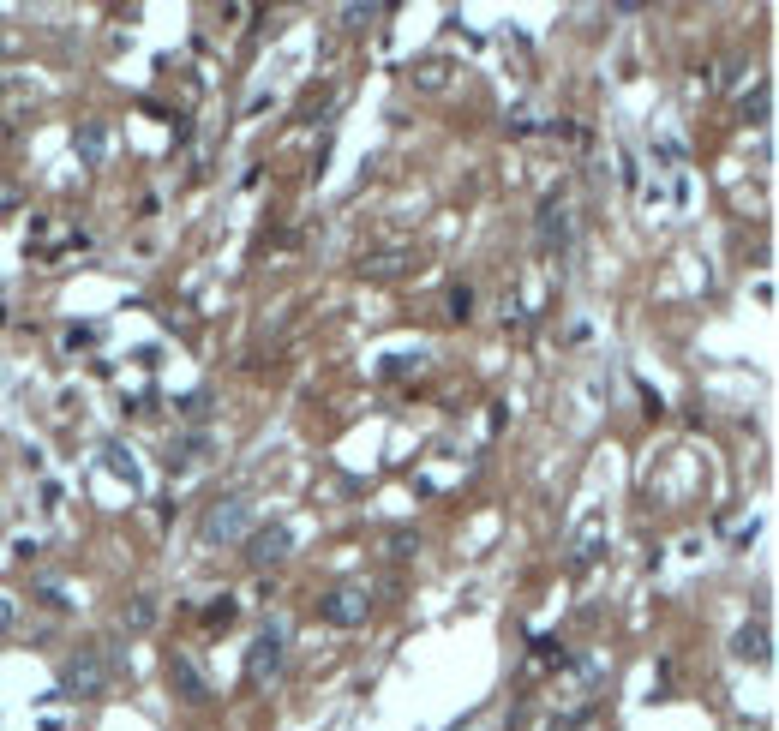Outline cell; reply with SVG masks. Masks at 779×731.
<instances>
[{
    "mask_svg": "<svg viewBox=\"0 0 779 731\" xmlns=\"http://www.w3.org/2000/svg\"><path fill=\"white\" fill-rule=\"evenodd\" d=\"M234 618H240V606H234V600H228V594H222V600H216V606H204V624H210V630H228V624H234Z\"/></svg>",
    "mask_w": 779,
    "mask_h": 731,
    "instance_id": "ac0fdd59",
    "label": "cell"
},
{
    "mask_svg": "<svg viewBox=\"0 0 779 731\" xmlns=\"http://www.w3.org/2000/svg\"><path fill=\"white\" fill-rule=\"evenodd\" d=\"M54 684H60V696H84V702H96V696H108V684H114V672H108V660L84 642L78 654H66L60 660V672H54Z\"/></svg>",
    "mask_w": 779,
    "mask_h": 731,
    "instance_id": "7a4b0ae2",
    "label": "cell"
},
{
    "mask_svg": "<svg viewBox=\"0 0 779 731\" xmlns=\"http://www.w3.org/2000/svg\"><path fill=\"white\" fill-rule=\"evenodd\" d=\"M12 618H18V606H12V594H0V636L12 630Z\"/></svg>",
    "mask_w": 779,
    "mask_h": 731,
    "instance_id": "7402d4cb",
    "label": "cell"
},
{
    "mask_svg": "<svg viewBox=\"0 0 779 731\" xmlns=\"http://www.w3.org/2000/svg\"><path fill=\"white\" fill-rule=\"evenodd\" d=\"M168 684H174V696H186V702H210V684L198 678V666H192L186 654H168Z\"/></svg>",
    "mask_w": 779,
    "mask_h": 731,
    "instance_id": "8fae6325",
    "label": "cell"
},
{
    "mask_svg": "<svg viewBox=\"0 0 779 731\" xmlns=\"http://www.w3.org/2000/svg\"><path fill=\"white\" fill-rule=\"evenodd\" d=\"M390 552H396V558H414V552H420V540H414V534H396V540H390Z\"/></svg>",
    "mask_w": 779,
    "mask_h": 731,
    "instance_id": "44dd1931",
    "label": "cell"
},
{
    "mask_svg": "<svg viewBox=\"0 0 779 731\" xmlns=\"http://www.w3.org/2000/svg\"><path fill=\"white\" fill-rule=\"evenodd\" d=\"M534 240H540V252L546 258H570V210H564V198L558 192H546L540 198V216H534Z\"/></svg>",
    "mask_w": 779,
    "mask_h": 731,
    "instance_id": "277c9868",
    "label": "cell"
},
{
    "mask_svg": "<svg viewBox=\"0 0 779 731\" xmlns=\"http://www.w3.org/2000/svg\"><path fill=\"white\" fill-rule=\"evenodd\" d=\"M354 270H360L366 282H396V276L414 270V246H372V252H360Z\"/></svg>",
    "mask_w": 779,
    "mask_h": 731,
    "instance_id": "52a82bcc",
    "label": "cell"
},
{
    "mask_svg": "<svg viewBox=\"0 0 779 731\" xmlns=\"http://www.w3.org/2000/svg\"><path fill=\"white\" fill-rule=\"evenodd\" d=\"M288 552H294V528H288V522H258V528L246 534V564H252V570H276Z\"/></svg>",
    "mask_w": 779,
    "mask_h": 731,
    "instance_id": "5b68a950",
    "label": "cell"
},
{
    "mask_svg": "<svg viewBox=\"0 0 779 731\" xmlns=\"http://www.w3.org/2000/svg\"><path fill=\"white\" fill-rule=\"evenodd\" d=\"M600 546H606V522H588V528H582V540H576V552H570V570L582 576V570L600 558Z\"/></svg>",
    "mask_w": 779,
    "mask_h": 731,
    "instance_id": "5bb4252c",
    "label": "cell"
},
{
    "mask_svg": "<svg viewBox=\"0 0 779 731\" xmlns=\"http://www.w3.org/2000/svg\"><path fill=\"white\" fill-rule=\"evenodd\" d=\"M0 210H18V186H0Z\"/></svg>",
    "mask_w": 779,
    "mask_h": 731,
    "instance_id": "603a6c76",
    "label": "cell"
},
{
    "mask_svg": "<svg viewBox=\"0 0 779 731\" xmlns=\"http://www.w3.org/2000/svg\"><path fill=\"white\" fill-rule=\"evenodd\" d=\"M414 84H420V90H444V84H450V60H420V66H414Z\"/></svg>",
    "mask_w": 779,
    "mask_h": 731,
    "instance_id": "2e32d148",
    "label": "cell"
},
{
    "mask_svg": "<svg viewBox=\"0 0 779 731\" xmlns=\"http://www.w3.org/2000/svg\"><path fill=\"white\" fill-rule=\"evenodd\" d=\"M738 114H744V120H750V126H762V120H768V114H774V90H768V78H762V84H756V90H750V96H744V108H738Z\"/></svg>",
    "mask_w": 779,
    "mask_h": 731,
    "instance_id": "9a60e30c",
    "label": "cell"
},
{
    "mask_svg": "<svg viewBox=\"0 0 779 731\" xmlns=\"http://www.w3.org/2000/svg\"><path fill=\"white\" fill-rule=\"evenodd\" d=\"M366 612H372V594H366V588H330V594L318 600V618L336 624V630H360Z\"/></svg>",
    "mask_w": 779,
    "mask_h": 731,
    "instance_id": "8992f818",
    "label": "cell"
},
{
    "mask_svg": "<svg viewBox=\"0 0 779 731\" xmlns=\"http://www.w3.org/2000/svg\"><path fill=\"white\" fill-rule=\"evenodd\" d=\"M180 414H186V420H204V414H210V390H192V396L180 402Z\"/></svg>",
    "mask_w": 779,
    "mask_h": 731,
    "instance_id": "d6986e66",
    "label": "cell"
},
{
    "mask_svg": "<svg viewBox=\"0 0 779 731\" xmlns=\"http://www.w3.org/2000/svg\"><path fill=\"white\" fill-rule=\"evenodd\" d=\"M282 660H288V630L282 624H264L258 636H252V648H246V690H264L276 672H282Z\"/></svg>",
    "mask_w": 779,
    "mask_h": 731,
    "instance_id": "3957f363",
    "label": "cell"
},
{
    "mask_svg": "<svg viewBox=\"0 0 779 731\" xmlns=\"http://www.w3.org/2000/svg\"><path fill=\"white\" fill-rule=\"evenodd\" d=\"M732 654H738L744 666H768V660H774V630H768L762 618H756V624H744V630L732 636Z\"/></svg>",
    "mask_w": 779,
    "mask_h": 731,
    "instance_id": "30bf717a",
    "label": "cell"
},
{
    "mask_svg": "<svg viewBox=\"0 0 779 731\" xmlns=\"http://www.w3.org/2000/svg\"><path fill=\"white\" fill-rule=\"evenodd\" d=\"M246 534H252V498L246 492H228V498L204 504V516H198V540L204 546H234Z\"/></svg>",
    "mask_w": 779,
    "mask_h": 731,
    "instance_id": "6da1fadb",
    "label": "cell"
},
{
    "mask_svg": "<svg viewBox=\"0 0 779 731\" xmlns=\"http://www.w3.org/2000/svg\"><path fill=\"white\" fill-rule=\"evenodd\" d=\"M102 468H108V474H120V480H126L132 492L144 486V474H138V456H132V450H126L120 438H108V444H102Z\"/></svg>",
    "mask_w": 779,
    "mask_h": 731,
    "instance_id": "4fadbf2b",
    "label": "cell"
},
{
    "mask_svg": "<svg viewBox=\"0 0 779 731\" xmlns=\"http://www.w3.org/2000/svg\"><path fill=\"white\" fill-rule=\"evenodd\" d=\"M210 450H216V432H210V426H192V432L168 438V456H162V462H168V474H186V468H198Z\"/></svg>",
    "mask_w": 779,
    "mask_h": 731,
    "instance_id": "ba28073f",
    "label": "cell"
},
{
    "mask_svg": "<svg viewBox=\"0 0 779 731\" xmlns=\"http://www.w3.org/2000/svg\"><path fill=\"white\" fill-rule=\"evenodd\" d=\"M72 156H78V168H102L108 162V126L102 120H78L72 126Z\"/></svg>",
    "mask_w": 779,
    "mask_h": 731,
    "instance_id": "9c48e42d",
    "label": "cell"
},
{
    "mask_svg": "<svg viewBox=\"0 0 779 731\" xmlns=\"http://www.w3.org/2000/svg\"><path fill=\"white\" fill-rule=\"evenodd\" d=\"M444 312H450L456 324H468V318H474V288H468V282H456V288L444 294Z\"/></svg>",
    "mask_w": 779,
    "mask_h": 731,
    "instance_id": "e0dca14e",
    "label": "cell"
},
{
    "mask_svg": "<svg viewBox=\"0 0 779 731\" xmlns=\"http://www.w3.org/2000/svg\"><path fill=\"white\" fill-rule=\"evenodd\" d=\"M156 618H162L156 594H132V600L120 606V630H126V636H144V630H156Z\"/></svg>",
    "mask_w": 779,
    "mask_h": 731,
    "instance_id": "7c38bea8",
    "label": "cell"
},
{
    "mask_svg": "<svg viewBox=\"0 0 779 731\" xmlns=\"http://www.w3.org/2000/svg\"><path fill=\"white\" fill-rule=\"evenodd\" d=\"M378 18V6H342V24L348 30H360V24H372Z\"/></svg>",
    "mask_w": 779,
    "mask_h": 731,
    "instance_id": "ffe728a7",
    "label": "cell"
}]
</instances>
